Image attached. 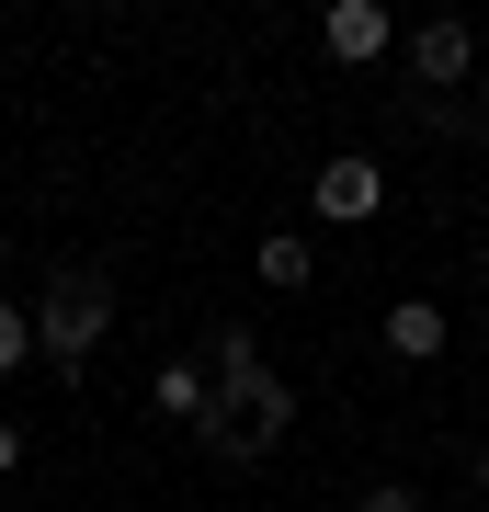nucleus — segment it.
<instances>
[{"label": "nucleus", "instance_id": "obj_8", "mask_svg": "<svg viewBox=\"0 0 489 512\" xmlns=\"http://www.w3.org/2000/svg\"><path fill=\"white\" fill-rule=\"evenodd\" d=\"M148 399H160L171 421H205V365H160V376H148Z\"/></svg>", "mask_w": 489, "mask_h": 512}, {"label": "nucleus", "instance_id": "obj_3", "mask_svg": "<svg viewBox=\"0 0 489 512\" xmlns=\"http://www.w3.org/2000/svg\"><path fill=\"white\" fill-rule=\"evenodd\" d=\"M308 205H319L330 228H364V217H376V205H387V171L364 160V148H342V160H319V183H308Z\"/></svg>", "mask_w": 489, "mask_h": 512}, {"label": "nucleus", "instance_id": "obj_4", "mask_svg": "<svg viewBox=\"0 0 489 512\" xmlns=\"http://www.w3.org/2000/svg\"><path fill=\"white\" fill-rule=\"evenodd\" d=\"M319 46L342 57V69H364V57L399 46V23H387V0H330V12H319Z\"/></svg>", "mask_w": 489, "mask_h": 512}, {"label": "nucleus", "instance_id": "obj_13", "mask_svg": "<svg viewBox=\"0 0 489 512\" xmlns=\"http://www.w3.org/2000/svg\"><path fill=\"white\" fill-rule=\"evenodd\" d=\"M478 330H489V308H478Z\"/></svg>", "mask_w": 489, "mask_h": 512}, {"label": "nucleus", "instance_id": "obj_7", "mask_svg": "<svg viewBox=\"0 0 489 512\" xmlns=\"http://www.w3.org/2000/svg\"><path fill=\"white\" fill-rule=\"evenodd\" d=\"M251 274L296 296V285H308V239H296V228H273V239H262V251H251Z\"/></svg>", "mask_w": 489, "mask_h": 512}, {"label": "nucleus", "instance_id": "obj_9", "mask_svg": "<svg viewBox=\"0 0 489 512\" xmlns=\"http://www.w3.org/2000/svg\"><path fill=\"white\" fill-rule=\"evenodd\" d=\"M23 365H35V319L0 296V376H23Z\"/></svg>", "mask_w": 489, "mask_h": 512}, {"label": "nucleus", "instance_id": "obj_14", "mask_svg": "<svg viewBox=\"0 0 489 512\" xmlns=\"http://www.w3.org/2000/svg\"><path fill=\"white\" fill-rule=\"evenodd\" d=\"M467 512H489V501H467Z\"/></svg>", "mask_w": 489, "mask_h": 512}, {"label": "nucleus", "instance_id": "obj_6", "mask_svg": "<svg viewBox=\"0 0 489 512\" xmlns=\"http://www.w3.org/2000/svg\"><path fill=\"white\" fill-rule=\"evenodd\" d=\"M444 353V308L433 296H399V308H387V365H433Z\"/></svg>", "mask_w": 489, "mask_h": 512}, {"label": "nucleus", "instance_id": "obj_10", "mask_svg": "<svg viewBox=\"0 0 489 512\" xmlns=\"http://www.w3.org/2000/svg\"><path fill=\"white\" fill-rule=\"evenodd\" d=\"M353 512H421V490H410V478H376V490H364Z\"/></svg>", "mask_w": 489, "mask_h": 512}, {"label": "nucleus", "instance_id": "obj_2", "mask_svg": "<svg viewBox=\"0 0 489 512\" xmlns=\"http://www.w3.org/2000/svg\"><path fill=\"white\" fill-rule=\"evenodd\" d=\"M23 319H35V365L46 376H80L91 353H103V330H114V274H103V262H57Z\"/></svg>", "mask_w": 489, "mask_h": 512}, {"label": "nucleus", "instance_id": "obj_1", "mask_svg": "<svg viewBox=\"0 0 489 512\" xmlns=\"http://www.w3.org/2000/svg\"><path fill=\"white\" fill-rule=\"evenodd\" d=\"M194 365H217V376H205V410H217L251 456H273V444H285V421H296V387L262 365V330H251V319H217V342H205Z\"/></svg>", "mask_w": 489, "mask_h": 512}, {"label": "nucleus", "instance_id": "obj_5", "mask_svg": "<svg viewBox=\"0 0 489 512\" xmlns=\"http://www.w3.org/2000/svg\"><path fill=\"white\" fill-rule=\"evenodd\" d=\"M478 69V35H467V23H421V35H410V80H433V92H455V80H467Z\"/></svg>", "mask_w": 489, "mask_h": 512}, {"label": "nucleus", "instance_id": "obj_12", "mask_svg": "<svg viewBox=\"0 0 489 512\" xmlns=\"http://www.w3.org/2000/svg\"><path fill=\"white\" fill-rule=\"evenodd\" d=\"M467 478H478V501H489V433H478V456H467Z\"/></svg>", "mask_w": 489, "mask_h": 512}, {"label": "nucleus", "instance_id": "obj_11", "mask_svg": "<svg viewBox=\"0 0 489 512\" xmlns=\"http://www.w3.org/2000/svg\"><path fill=\"white\" fill-rule=\"evenodd\" d=\"M23 456H35V444H23V433H12V421H0V478H12Z\"/></svg>", "mask_w": 489, "mask_h": 512}]
</instances>
